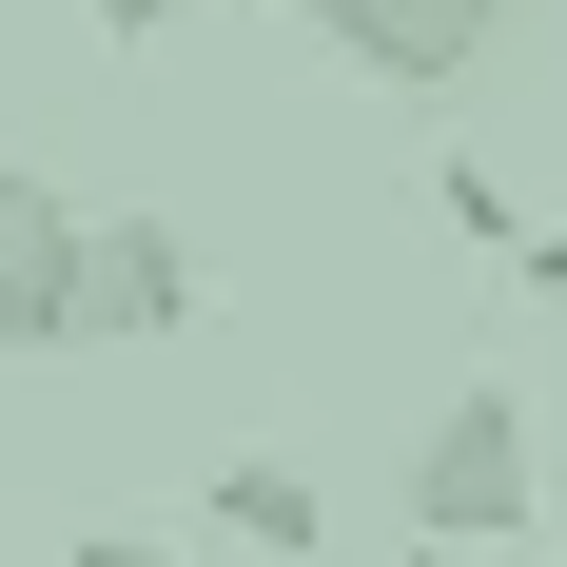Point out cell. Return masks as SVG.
Returning <instances> with one entry per match:
<instances>
[{
    "instance_id": "obj_1",
    "label": "cell",
    "mask_w": 567,
    "mask_h": 567,
    "mask_svg": "<svg viewBox=\"0 0 567 567\" xmlns=\"http://www.w3.org/2000/svg\"><path fill=\"white\" fill-rule=\"evenodd\" d=\"M528 528H548V431L509 372H451L411 431V548H528Z\"/></svg>"
},
{
    "instance_id": "obj_2",
    "label": "cell",
    "mask_w": 567,
    "mask_h": 567,
    "mask_svg": "<svg viewBox=\"0 0 567 567\" xmlns=\"http://www.w3.org/2000/svg\"><path fill=\"white\" fill-rule=\"evenodd\" d=\"M216 293H196V235L157 216V196H117V216H79V352H157L196 333Z\"/></svg>"
},
{
    "instance_id": "obj_3",
    "label": "cell",
    "mask_w": 567,
    "mask_h": 567,
    "mask_svg": "<svg viewBox=\"0 0 567 567\" xmlns=\"http://www.w3.org/2000/svg\"><path fill=\"white\" fill-rule=\"evenodd\" d=\"M0 352H20V372L79 352V196L20 176V157H0Z\"/></svg>"
},
{
    "instance_id": "obj_4",
    "label": "cell",
    "mask_w": 567,
    "mask_h": 567,
    "mask_svg": "<svg viewBox=\"0 0 567 567\" xmlns=\"http://www.w3.org/2000/svg\"><path fill=\"white\" fill-rule=\"evenodd\" d=\"M489 40H509V0H333V59L392 79V99H451Z\"/></svg>"
},
{
    "instance_id": "obj_5",
    "label": "cell",
    "mask_w": 567,
    "mask_h": 567,
    "mask_svg": "<svg viewBox=\"0 0 567 567\" xmlns=\"http://www.w3.org/2000/svg\"><path fill=\"white\" fill-rule=\"evenodd\" d=\"M196 548H235V567H313L333 548V489L293 451H216V489H196Z\"/></svg>"
},
{
    "instance_id": "obj_6",
    "label": "cell",
    "mask_w": 567,
    "mask_h": 567,
    "mask_svg": "<svg viewBox=\"0 0 567 567\" xmlns=\"http://www.w3.org/2000/svg\"><path fill=\"white\" fill-rule=\"evenodd\" d=\"M431 216H451L470 255H528V216H509V176H489V157H431Z\"/></svg>"
},
{
    "instance_id": "obj_7",
    "label": "cell",
    "mask_w": 567,
    "mask_h": 567,
    "mask_svg": "<svg viewBox=\"0 0 567 567\" xmlns=\"http://www.w3.org/2000/svg\"><path fill=\"white\" fill-rule=\"evenodd\" d=\"M59 567H235V548H176V528H79Z\"/></svg>"
},
{
    "instance_id": "obj_8",
    "label": "cell",
    "mask_w": 567,
    "mask_h": 567,
    "mask_svg": "<svg viewBox=\"0 0 567 567\" xmlns=\"http://www.w3.org/2000/svg\"><path fill=\"white\" fill-rule=\"evenodd\" d=\"M176 20H196V0H99V40H176Z\"/></svg>"
},
{
    "instance_id": "obj_9",
    "label": "cell",
    "mask_w": 567,
    "mask_h": 567,
    "mask_svg": "<svg viewBox=\"0 0 567 567\" xmlns=\"http://www.w3.org/2000/svg\"><path fill=\"white\" fill-rule=\"evenodd\" d=\"M509 275H528V293H548V313H567V235H528V255H509Z\"/></svg>"
},
{
    "instance_id": "obj_10",
    "label": "cell",
    "mask_w": 567,
    "mask_h": 567,
    "mask_svg": "<svg viewBox=\"0 0 567 567\" xmlns=\"http://www.w3.org/2000/svg\"><path fill=\"white\" fill-rule=\"evenodd\" d=\"M411 567H509V548H411Z\"/></svg>"
},
{
    "instance_id": "obj_11",
    "label": "cell",
    "mask_w": 567,
    "mask_h": 567,
    "mask_svg": "<svg viewBox=\"0 0 567 567\" xmlns=\"http://www.w3.org/2000/svg\"><path fill=\"white\" fill-rule=\"evenodd\" d=\"M275 20H313V40H333V0H275Z\"/></svg>"
},
{
    "instance_id": "obj_12",
    "label": "cell",
    "mask_w": 567,
    "mask_h": 567,
    "mask_svg": "<svg viewBox=\"0 0 567 567\" xmlns=\"http://www.w3.org/2000/svg\"><path fill=\"white\" fill-rule=\"evenodd\" d=\"M548 567H567V528H548Z\"/></svg>"
}]
</instances>
